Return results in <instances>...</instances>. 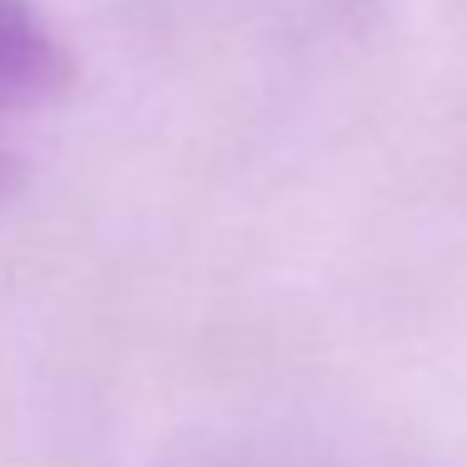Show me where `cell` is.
<instances>
[{
    "instance_id": "6da1fadb",
    "label": "cell",
    "mask_w": 467,
    "mask_h": 467,
    "mask_svg": "<svg viewBox=\"0 0 467 467\" xmlns=\"http://www.w3.org/2000/svg\"><path fill=\"white\" fill-rule=\"evenodd\" d=\"M71 76L61 41L46 31L31 0H0V196L16 182L11 126L41 111Z\"/></svg>"
}]
</instances>
